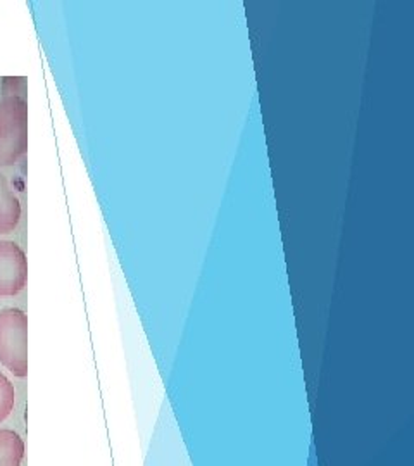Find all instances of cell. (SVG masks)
<instances>
[{
  "label": "cell",
  "instance_id": "6da1fadb",
  "mask_svg": "<svg viewBox=\"0 0 414 466\" xmlns=\"http://www.w3.org/2000/svg\"><path fill=\"white\" fill-rule=\"evenodd\" d=\"M28 149V104L21 97L0 99V167H15Z\"/></svg>",
  "mask_w": 414,
  "mask_h": 466
},
{
  "label": "cell",
  "instance_id": "277c9868",
  "mask_svg": "<svg viewBox=\"0 0 414 466\" xmlns=\"http://www.w3.org/2000/svg\"><path fill=\"white\" fill-rule=\"evenodd\" d=\"M21 219V202L0 173V235L15 232Z\"/></svg>",
  "mask_w": 414,
  "mask_h": 466
},
{
  "label": "cell",
  "instance_id": "3957f363",
  "mask_svg": "<svg viewBox=\"0 0 414 466\" xmlns=\"http://www.w3.org/2000/svg\"><path fill=\"white\" fill-rule=\"evenodd\" d=\"M28 282L25 250L11 240H0V298L19 296Z\"/></svg>",
  "mask_w": 414,
  "mask_h": 466
},
{
  "label": "cell",
  "instance_id": "5b68a950",
  "mask_svg": "<svg viewBox=\"0 0 414 466\" xmlns=\"http://www.w3.org/2000/svg\"><path fill=\"white\" fill-rule=\"evenodd\" d=\"M25 460V441L19 433L0 429V466H21Z\"/></svg>",
  "mask_w": 414,
  "mask_h": 466
},
{
  "label": "cell",
  "instance_id": "52a82bcc",
  "mask_svg": "<svg viewBox=\"0 0 414 466\" xmlns=\"http://www.w3.org/2000/svg\"><path fill=\"white\" fill-rule=\"evenodd\" d=\"M26 94V78L7 76L2 80V97H21Z\"/></svg>",
  "mask_w": 414,
  "mask_h": 466
},
{
  "label": "cell",
  "instance_id": "8992f818",
  "mask_svg": "<svg viewBox=\"0 0 414 466\" xmlns=\"http://www.w3.org/2000/svg\"><path fill=\"white\" fill-rule=\"evenodd\" d=\"M15 400H16L15 385L4 373H0V423L11 417L15 410Z\"/></svg>",
  "mask_w": 414,
  "mask_h": 466
},
{
  "label": "cell",
  "instance_id": "7a4b0ae2",
  "mask_svg": "<svg viewBox=\"0 0 414 466\" xmlns=\"http://www.w3.org/2000/svg\"><path fill=\"white\" fill-rule=\"evenodd\" d=\"M0 363L17 379L28 375V317L17 308L0 311Z\"/></svg>",
  "mask_w": 414,
  "mask_h": 466
}]
</instances>
